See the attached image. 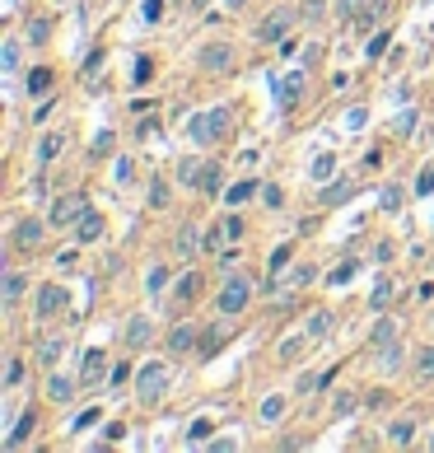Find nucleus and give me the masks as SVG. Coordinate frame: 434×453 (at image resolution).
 Segmentation results:
<instances>
[{
	"mask_svg": "<svg viewBox=\"0 0 434 453\" xmlns=\"http://www.w3.org/2000/svg\"><path fill=\"white\" fill-rule=\"evenodd\" d=\"M355 406H359V398H355V393H341V398H336V406H332V411H336V416H350Z\"/></svg>",
	"mask_w": 434,
	"mask_h": 453,
	"instance_id": "obj_37",
	"label": "nucleus"
},
{
	"mask_svg": "<svg viewBox=\"0 0 434 453\" xmlns=\"http://www.w3.org/2000/svg\"><path fill=\"white\" fill-rule=\"evenodd\" d=\"M19 378H24V360H10V370H5V383H10V388H14V383H19Z\"/></svg>",
	"mask_w": 434,
	"mask_h": 453,
	"instance_id": "obj_47",
	"label": "nucleus"
},
{
	"mask_svg": "<svg viewBox=\"0 0 434 453\" xmlns=\"http://www.w3.org/2000/svg\"><path fill=\"white\" fill-rule=\"evenodd\" d=\"M294 19H299L294 10H276V14H271L266 24L257 28V42H281L285 33H290V24H294Z\"/></svg>",
	"mask_w": 434,
	"mask_h": 453,
	"instance_id": "obj_7",
	"label": "nucleus"
},
{
	"mask_svg": "<svg viewBox=\"0 0 434 453\" xmlns=\"http://www.w3.org/2000/svg\"><path fill=\"white\" fill-rule=\"evenodd\" d=\"M313 276H318V271H313V262H299V267L290 271V281H294V285H308Z\"/></svg>",
	"mask_w": 434,
	"mask_h": 453,
	"instance_id": "obj_38",
	"label": "nucleus"
},
{
	"mask_svg": "<svg viewBox=\"0 0 434 453\" xmlns=\"http://www.w3.org/2000/svg\"><path fill=\"white\" fill-rule=\"evenodd\" d=\"M154 131H159V122H154V117H150V122H140V127H136V135H140V140H150Z\"/></svg>",
	"mask_w": 434,
	"mask_h": 453,
	"instance_id": "obj_52",
	"label": "nucleus"
},
{
	"mask_svg": "<svg viewBox=\"0 0 434 453\" xmlns=\"http://www.w3.org/2000/svg\"><path fill=\"white\" fill-rule=\"evenodd\" d=\"M379 206H383V211H402V187L387 183V187H383V196H379Z\"/></svg>",
	"mask_w": 434,
	"mask_h": 453,
	"instance_id": "obj_28",
	"label": "nucleus"
},
{
	"mask_svg": "<svg viewBox=\"0 0 434 453\" xmlns=\"http://www.w3.org/2000/svg\"><path fill=\"white\" fill-rule=\"evenodd\" d=\"M290 257H294V248H290V243H285V248H276V257H271V267H285V262H290Z\"/></svg>",
	"mask_w": 434,
	"mask_h": 453,
	"instance_id": "obj_49",
	"label": "nucleus"
},
{
	"mask_svg": "<svg viewBox=\"0 0 434 453\" xmlns=\"http://www.w3.org/2000/svg\"><path fill=\"white\" fill-rule=\"evenodd\" d=\"M379 365H383V370H397V365H402V346H397V341L379 346Z\"/></svg>",
	"mask_w": 434,
	"mask_h": 453,
	"instance_id": "obj_25",
	"label": "nucleus"
},
{
	"mask_svg": "<svg viewBox=\"0 0 434 453\" xmlns=\"http://www.w3.org/2000/svg\"><path fill=\"white\" fill-rule=\"evenodd\" d=\"M33 426H38V411H24V416H19V426L10 430V439H5V444H10V449H19V444H28V435H33Z\"/></svg>",
	"mask_w": 434,
	"mask_h": 453,
	"instance_id": "obj_15",
	"label": "nucleus"
},
{
	"mask_svg": "<svg viewBox=\"0 0 434 453\" xmlns=\"http://www.w3.org/2000/svg\"><path fill=\"white\" fill-rule=\"evenodd\" d=\"M248 299H253V281L238 276V271L225 276V290H220V299H215V304H220V318H238V313L248 309Z\"/></svg>",
	"mask_w": 434,
	"mask_h": 453,
	"instance_id": "obj_2",
	"label": "nucleus"
},
{
	"mask_svg": "<svg viewBox=\"0 0 434 453\" xmlns=\"http://www.w3.org/2000/svg\"><path fill=\"white\" fill-rule=\"evenodd\" d=\"M225 337H229V327H225V322H215V327H210V332L201 337V346H196V355H201V360H210V355L220 350V341H225Z\"/></svg>",
	"mask_w": 434,
	"mask_h": 453,
	"instance_id": "obj_14",
	"label": "nucleus"
},
{
	"mask_svg": "<svg viewBox=\"0 0 434 453\" xmlns=\"http://www.w3.org/2000/svg\"><path fill=\"white\" fill-rule=\"evenodd\" d=\"M383 47H387V33H379V38L369 42V61H374V56H383Z\"/></svg>",
	"mask_w": 434,
	"mask_h": 453,
	"instance_id": "obj_51",
	"label": "nucleus"
},
{
	"mask_svg": "<svg viewBox=\"0 0 434 453\" xmlns=\"http://www.w3.org/2000/svg\"><path fill=\"white\" fill-rule=\"evenodd\" d=\"M99 416H103L99 406H89V411H79V416H75V430H89L94 421H99Z\"/></svg>",
	"mask_w": 434,
	"mask_h": 453,
	"instance_id": "obj_46",
	"label": "nucleus"
},
{
	"mask_svg": "<svg viewBox=\"0 0 434 453\" xmlns=\"http://www.w3.org/2000/svg\"><path fill=\"white\" fill-rule=\"evenodd\" d=\"M225 234H229V229H225V224H215V229L205 234V253H225Z\"/></svg>",
	"mask_w": 434,
	"mask_h": 453,
	"instance_id": "obj_34",
	"label": "nucleus"
},
{
	"mask_svg": "<svg viewBox=\"0 0 434 453\" xmlns=\"http://www.w3.org/2000/svg\"><path fill=\"white\" fill-rule=\"evenodd\" d=\"M416 131V112H411V117H402V122H397V135H411Z\"/></svg>",
	"mask_w": 434,
	"mask_h": 453,
	"instance_id": "obj_54",
	"label": "nucleus"
},
{
	"mask_svg": "<svg viewBox=\"0 0 434 453\" xmlns=\"http://www.w3.org/2000/svg\"><path fill=\"white\" fill-rule=\"evenodd\" d=\"M187 439H192V444H205V439H210V421H192Z\"/></svg>",
	"mask_w": 434,
	"mask_h": 453,
	"instance_id": "obj_40",
	"label": "nucleus"
},
{
	"mask_svg": "<svg viewBox=\"0 0 434 453\" xmlns=\"http://www.w3.org/2000/svg\"><path fill=\"white\" fill-rule=\"evenodd\" d=\"M229 66H233V47L229 42H210V47L201 52V70L205 75H220V70H229Z\"/></svg>",
	"mask_w": 434,
	"mask_h": 453,
	"instance_id": "obj_9",
	"label": "nucleus"
},
{
	"mask_svg": "<svg viewBox=\"0 0 434 453\" xmlns=\"http://www.w3.org/2000/svg\"><path fill=\"white\" fill-rule=\"evenodd\" d=\"M350 192H355L350 183H336V187H327V192H322V206H336V201H346Z\"/></svg>",
	"mask_w": 434,
	"mask_h": 453,
	"instance_id": "obj_30",
	"label": "nucleus"
},
{
	"mask_svg": "<svg viewBox=\"0 0 434 453\" xmlns=\"http://www.w3.org/2000/svg\"><path fill=\"white\" fill-rule=\"evenodd\" d=\"M47 33H51V28L42 24V19H28V28H24V38H28V42H47Z\"/></svg>",
	"mask_w": 434,
	"mask_h": 453,
	"instance_id": "obj_36",
	"label": "nucleus"
},
{
	"mask_svg": "<svg viewBox=\"0 0 434 453\" xmlns=\"http://www.w3.org/2000/svg\"><path fill=\"white\" fill-rule=\"evenodd\" d=\"M187 135H192L196 145H215V140H225V135H229V112H225V107L192 112V117H187Z\"/></svg>",
	"mask_w": 434,
	"mask_h": 453,
	"instance_id": "obj_1",
	"label": "nucleus"
},
{
	"mask_svg": "<svg viewBox=\"0 0 434 453\" xmlns=\"http://www.w3.org/2000/svg\"><path fill=\"white\" fill-rule=\"evenodd\" d=\"M416 374H420V378H434V346H425L416 355Z\"/></svg>",
	"mask_w": 434,
	"mask_h": 453,
	"instance_id": "obj_29",
	"label": "nucleus"
},
{
	"mask_svg": "<svg viewBox=\"0 0 434 453\" xmlns=\"http://www.w3.org/2000/svg\"><path fill=\"white\" fill-rule=\"evenodd\" d=\"M51 89V70H28V94L38 99V94H47Z\"/></svg>",
	"mask_w": 434,
	"mask_h": 453,
	"instance_id": "obj_24",
	"label": "nucleus"
},
{
	"mask_svg": "<svg viewBox=\"0 0 434 453\" xmlns=\"http://www.w3.org/2000/svg\"><path fill=\"white\" fill-rule=\"evenodd\" d=\"M150 337H154L150 318H131V327H127V341H131V346H145Z\"/></svg>",
	"mask_w": 434,
	"mask_h": 453,
	"instance_id": "obj_21",
	"label": "nucleus"
},
{
	"mask_svg": "<svg viewBox=\"0 0 434 453\" xmlns=\"http://www.w3.org/2000/svg\"><path fill=\"white\" fill-rule=\"evenodd\" d=\"M261 201H266L271 211H281V206H285V192H281L276 183H266V187H261Z\"/></svg>",
	"mask_w": 434,
	"mask_h": 453,
	"instance_id": "obj_35",
	"label": "nucleus"
},
{
	"mask_svg": "<svg viewBox=\"0 0 434 453\" xmlns=\"http://www.w3.org/2000/svg\"><path fill=\"white\" fill-rule=\"evenodd\" d=\"M411 439H416V421L402 416V421H392V426H387V444H397V449H402V444H411Z\"/></svg>",
	"mask_w": 434,
	"mask_h": 453,
	"instance_id": "obj_18",
	"label": "nucleus"
},
{
	"mask_svg": "<svg viewBox=\"0 0 434 453\" xmlns=\"http://www.w3.org/2000/svg\"><path fill=\"white\" fill-rule=\"evenodd\" d=\"M225 5H229V10H238V5H248V0H225Z\"/></svg>",
	"mask_w": 434,
	"mask_h": 453,
	"instance_id": "obj_55",
	"label": "nucleus"
},
{
	"mask_svg": "<svg viewBox=\"0 0 434 453\" xmlns=\"http://www.w3.org/2000/svg\"><path fill=\"white\" fill-rule=\"evenodd\" d=\"M89 211V196H79V192H71V196H56V201H51V224H56V229H66V224H75L79 215Z\"/></svg>",
	"mask_w": 434,
	"mask_h": 453,
	"instance_id": "obj_6",
	"label": "nucleus"
},
{
	"mask_svg": "<svg viewBox=\"0 0 434 453\" xmlns=\"http://www.w3.org/2000/svg\"><path fill=\"white\" fill-rule=\"evenodd\" d=\"M285 416V398H266L261 402V421H281Z\"/></svg>",
	"mask_w": 434,
	"mask_h": 453,
	"instance_id": "obj_31",
	"label": "nucleus"
},
{
	"mask_svg": "<svg viewBox=\"0 0 434 453\" xmlns=\"http://www.w3.org/2000/svg\"><path fill=\"white\" fill-rule=\"evenodd\" d=\"M196 346H201V341H196V327H192V322H173V327H168V355H192Z\"/></svg>",
	"mask_w": 434,
	"mask_h": 453,
	"instance_id": "obj_8",
	"label": "nucleus"
},
{
	"mask_svg": "<svg viewBox=\"0 0 434 453\" xmlns=\"http://www.w3.org/2000/svg\"><path fill=\"white\" fill-rule=\"evenodd\" d=\"M392 337H397V327H392V318H383L379 327H374V350H379V346H387Z\"/></svg>",
	"mask_w": 434,
	"mask_h": 453,
	"instance_id": "obj_32",
	"label": "nucleus"
},
{
	"mask_svg": "<svg viewBox=\"0 0 434 453\" xmlns=\"http://www.w3.org/2000/svg\"><path fill=\"white\" fill-rule=\"evenodd\" d=\"M5 70H19V42L14 38L5 42Z\"/></svg>",
	"mask_w": 434,
	"mask_h": 453,
	"instance_id": "obj_45",
	"label": "nucleus"
},
{
	"mask_svg": "<svg viewBox=\"0 0 434 453\" xmlns=\"http://www.w3.org/2000/svg\"><path fill=\"white\" fill-rule=\"evenodd\" d=\"M416 192H420V196H425V192H434V168H425V173H420V183H416Z\"/></svg>",
	"mask_w": 434,
	"mask_h": 453,
	"instance_id": "obj_48",
	"label": "nucleus"
},
{
	"mask_svg": "<svg viewBox=\"0 0 434 453\" xmlns=\"http://www.w3.org/2000/svg\"><path fill=\"white\" fill-rule=\"evenodd\" d=\"M47 398H51V402H71V398H75V383H71L66 374H51V383H47Z\"/></svg>",
	"mask_w": 434,
	"mask_h": 453,
	"instance_id": "obj_19",
	"label": "nucleus"
},
{
	"mask_svg": "<svg viewBox=\"0 0 434 453\" xmlns=\"http://www.w3.org/2000/svg\"><path fill=\"white\" fill-rule=\"evenodd\" d=\"M201 187H205V192H215V187H220V164H205V173H201Z\"/></svg>",
	"mask_w": 434,
	"mask_h": 453,
	"instance_id": "obj_43",
	"label": "nucleus"
},
{
	"mask_svg": "<svg viewBox=\"0 0 434 453\" xmlns=\"http://www.w3.org/2000/svg\"><path fill=\"white\" fill-rule=\"evenodd\" d=\"M276 89H281V107H294L299 99H304V75H285Z\"/></svg>",
	"mask_w": 434,
	"mask_h": 453,
	"instance_id": "obj_12",
	"label": "nucleus"
},
{
	"mask_svg": "<svg viewBox=\"0 0 434 453\" xmlns=\"http://www.w3.org/2000/svg\"><path fill=\"white\" fill-rule=\"evenodd\" d=\"M103 370H107V360H103V350H89L84 355V374H79V383H99Z\"/></svg>",
	"mask_w": 434,
	"mask_h": 453,
	"instance_id": "obj_17",
	"label": "nucleus"
},
{
	"mask_svg": "<svg viewBox=\"0 0 434 453\" xmlns=\"http://www.w3.org/2000/svg\"><path fill=\"white\" fill-rule=\"evenodd\" d=\"M168 365H140V374H136V398L145 402H164V393H168Z\"/></svg>",
	"mask_w": 434,
	"mask_h": 453,
	"instance_id": "obj_4",
	"label": "nucleus"
},
{
	"mask_svg": "<svg viewBox=\"0 0 434 453\" xmlns=\"http://www.w3.org/2000/svg\"><path fill=\"white\" fill-rule=\"evenodd\" d=\"M28 290V276H19V271H10L5 276V304H19V294Z\"/></svg>",
	"mask_w": 434,
	"mask_h": 453,
	"instance_id": "obj_22",
	"label": "nucleus"
},
{
	"mask_svg": "<svg viewBox=\"0 0 434 453\" xmlns=\"http://www.w3.org/2000/svg\"><path fill=\"white\" fill-rule=\"evenodd\" d=\"M355 271H359V262H341V267L327 271V285H346V281L355 276Z\"/></svg>",
	"mask_w": 434,
	"mask_h": 453,
	"instance_id": "obj_27",
	"label": "nucleus"
},
{
	"mask_svg": "<svg viewBox=\"0 0 434 453\" xmlns=\"http://www.w3.org/2000/svg\"><path fill=\"white\" fill-rule=\"evenodd\" d=\"M61 350H66V341H61V337H47V341H42V346H38V365H56V360H61Z\"/></svg>",
	"mask_w": 434,
	"mask_h": 453,
	"instance_id": "obj_20",
	"label": "nucleus"
},
{
	"mask_svg": "<svg viewBox=\"0 0 434 453\" xmlns=\"http://www.w3.org/2000/svg\"><path fill=\"white\" fill-rule=\"evenodd\" d=\"M47 224H51V220H38V215L19 220L14 234H10V239H14V253H38V243L47 239Z\"/></svg>",
	"mask_w": 434,
	"mask_h": 453,
	"instance_id": "obj_5",
	"label": "nucleus"
},
{
	"mask_svg": "<svg viewBox=\"0 0 434 453\" xmlns=\"http://www.w3.org/2000/svg\"><path fill=\"white\" fill-rule=\"evenodd\" d=\"M150 201H154V211H164V206H168V183H154L150 187Z\"/></svg>",
	"mask_w": 434,
	"mask_h": 453,
	"instance_id": "obj_41",
	"label": "nucleus"
},
{
	"mask_svg": "<svg viewBox=\"0 0 434 453\" xmlns=\"http://www.w3.org/2000/svg\"><path fill=\"white\" fill-rule=\"evenodd\" d=\"M430 449H434V439H430Z\"/></svg>",
	"mask_w": 434,
	"mask_h": 453,
	"instance_id": "obj_56",
	"label": "nucleus"
},
{
	"mask_svg": "<svg viewBox=\"0 0 434 453\" xmlns=\"http://www.w3.org/2000/svg\"><path fill=\"white\" fill-rule=\"evenodd\" d=\"M164 285H168V267H154L150 276H145V290H150V294H159Z\"/></svg>",
	"mask_w": 434,
	"mask_h": 453,
	"instance_id": "obj_33",
	"label": "nucleus"
},
{
	"mask_svg": "<svg viewBox=\"0 0 434 453\" xmlns=\"http://www.w3.org/2000/svg\"><path fill=\"white\" fill-rule=\"evenodd\" d=\"M66 309H71V290H66V285H56V281H47L42 290L33 294V318H38V322L61 318Z\"/></svg>",
	"mask_w": 434,
	"mask_h": 453,
	"instance_id": "obj_3",
	"label": "nucleus"
},
{
	"mask_svg": "<svg viewBox=\"0 0 434 453\" xmlns=\"http://www.w3.org/2000/svg\"><path fill=\"white\" fill-rule=\"evenodd\" d=\"M387 299H392V285H387V281H379V285H374V299H369V304H374V309H383Z\"/></svg>",
	"mask_w": 434,
	"mask_h": 453,
	"instance_id": "obj_44",
	"label": "nucleus"
},
{
	"mask_svg": "<svg viewBox=\"0 0 434 453\" xmlns=\"http://www.w3.org/2000/svg\"><path fill=\"white\" fill-rule=\"evenodd\" d=\"M99 234H103V215L94 211V206H89V211H84V215L75 220V243H94Z\"/></svg>",
	"mask_w": 434,
	"mask_h": 453,
	"instance_id": "obj_10",
	"label": "nucleus"
},
{
	"mask_svg": "<svg viewBox=\"0 0 434 453\" xmlns=\"http://www.w3.org/2000/svg\"><path fill=\"white\" fill-rule=\"evenodd\" d=\"M332 173H336V159H332V155H322V159L313 164V178H332Z\"/></svg>",
	"mask_w": 434,
	"mask_h": 453,
	"instance_id": "obj_42",
	"label": "nucleus"
},
{
	"mask_svg": "<svg viewBox=\"0 0 434 453\" xmlns=\"http://www.w3.org/2000/svg\"><path fill=\"white\" fill-rule=\"evenodd\" d=\"M299 350H304V337H285L281 341V360H294Z\"/></svg>",
	"mask_w": 434,
	"mask_h": 453,
	"instance_id": "obj_39",
	"label": "nucleus"
},
{
	"mask_svg": "<svg viewBox=\"0 0 434 453\" xmlns=\"http://www.w3.org/2000/svg\"><path fill=\"white\" fill-rule=\"evenodd\" d=\"M196 294H201V271H187L178 281V299L187 304V299H196Z\"/></svg>",
	"mask_w": 434,
	"mask_h": 453,
	"instance_id": "obj_23",
	"label": "nucleus"
},
{
	"mask_svg": "<svg viewBox=\"0 0 434 453\" xmlns=\"http://www.w3.org/2000/svg\"><path fill=\"white\" fill-rule=\"evenodd\" d=\"M225 229H229V239H238V234H243V220H238V215H229V220H225Z\"/></svg>",
	"mask_w": 434,
	"mask_h": 453,
	"instance_id": "obj_53",
	"label": "nucleus"
},
{
	"mask_svg": "<svg viewBox=\"0 0 434 453\" xmlns=\"http://www.w3.org/2000/svg\"><path fill=\"white\" fill-rule=\"evenodd\" d=\"M201 248H205V243L196 239V229H192V224H182L178 234H173V253H178V257H196Z\"/></svg>",
	"mask_w": 434,
	"mask_h": 453,
	"instance_id": "obj_11",
	"label": "nucleus"
},
{
	"mask_svg": "<svg viewBox=\"0 0 434 453\" xmlns=\"http://www.w3.org/2000/svg\"><path fill=\"white\" fill-rule=\"evenodd\" d=\"M159 14H164V0H145V19H150V24H154Z\"/></svg>",
	"mask_w": 434,
	"mask_h": 453,
	"instance_id": "obj_50",
	"label": "nucleus"
},
{
	"mask_svg": "<svg viewBox=\"0 0 434 453\" xmlns=\"http://www.w3.org/2000/svg\"><path fill=\"white\" fill-rule=\"evenodd\" d=\"M61 145H66V131H47V135H42V145H38V164L47 168V164L61 155Z\"/></svg>",
	"mask_w": 434,
	"mask_h": 453,
	"instance_id": "obj_13",
	"label": "nucleus"
},
{
	"mask_svg": "<svg viewBox=\"0 0 434 453\" xmlns=\"http://www.w3.org/2000/svg\"><path fill=\"white\" fill-rule=\"evenodd\" d=\"M308 337H322V332H327V327H332V313H327V309H313V313H308Z\"/></svg>",
	"mask_w": 434,
	"mask_h": 453,
	"instance_id": "obj_26",
	"label": "nucleus"
},
{
	"mask_svg": "<svg viewBox=\"0 0 434 453\" xmlns=\"http://www.w3.org/2000/svg\"><path fill=\"white\" fill-rule=\"evenodd\" d=\"M248 196H261V183H253V178H248V183H233L229 192H225V206H243Z\"/></svg>",
	"mask_w": 434,
	"mask_h": 453,
	"instance_id": "obj_16",
	"label": "nucleus"
}]
</instances>
